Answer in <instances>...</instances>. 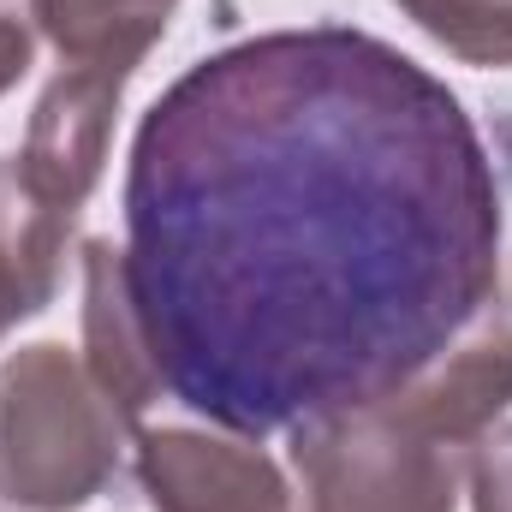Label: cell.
<instances>
[{"instance_id": "6da1fadb", "label": "cell", "mask_w": 512, "mask_h": 512, "mask_svg": "<svg viewBox=\"0 0 512 512\" xmlns=\"http://www.w3.org/2000/svg\"><path fill=\"white\" fill-rule=\"evenodd\" d=\"M120 251L167 399L256 441L387 399L495 304V155L382 36L262 30L143 114Z\"/></svg>"}, {"instance_id": "7a4b0ae2", "label": "cell", "mask_w": 512, "mask_h": 512, "mask_svg": "<svg viewBox=\"0 0 512 512\" xmlns=\"http://www.w3.org/2000/svg\"><path fill=\"white\" fill-rule=\"evenodd\" d=\"M137 435L84 352L60 340L18 346L0 364V501L18 512H72L96 501Z\"/></svg>"}, {"instance_id": "3957f363", "label": "cell", "mask_w": 512, "mask_h": 512, "mask_svg": "<svg viewBox=\"0 0 512 512\" xmlns=\"http://www.w3.org/2000/svg\"><path fill=\"white\" fill-rule=\"evenodd\" d=\"M292 435V512H453L471 441L423 417L399 387L370 405L322 411Z\"/></svg>"}, {"instance_id": "277c9868", "label": "cell", "mask_w": 512, "mask_h": 512, "mask_svg": "<svg viewBox=\"0 0 512 512\" xmlns=\"http://www.w3.org/2000/svg\"><path fill=\"white\" fill-rule=\"evenodd\" d=\"M137 483L155 512H292V483L251 435L215 429H137Z\"/></svg>"}, {"instance_id": "5b68a950", "label": "cell", "mask_w": 512, "mask_h": 512, "mask_svg": "<svg viewBox=\"0 0 512 512\" xmlns=\"http://www.w3.org/2000/svg\"><path fill=\"white\" fill-rule=\"evenodd\" d=\"M131 78H137V66H126V60L60 66L54 84L30 108V126H24V143H18V167L66 215H78L90 203L96 179H102L108 137H114Z\"/></svg>"}, {"instance_id": "8992f818", "label": "cell", "mask_w": 512, "mask_h": 512, "mask_svg": "<svg viewBox=\"0 0 512 512\" xmlns=\"http://www.w3.org/2000/svg\"><path fill=\"white\" fill-rule=\"evenodd\" d=\"M78 262H84V364L96 370V382L114 393V405L131 423H143L149 405L167 399V387L155 376V358L143 340L126 251L114 239H84Z\"/></svg>"}, {"instance_id": "52a82bcc", "label": "cell", "mask_w": 512, "mask_h": 512, "mask_svg": "<svg viewBox=\"0 0 512 512\" xmlns=\"http://www.w3.org/2000/svg\"><path fill=\"white\" fill-rule=\"evenodd\" d=\"M72 227L78 215L48 203L18 167V155H6L0 161V310L12 316V328L54 304Z\"/></svg>"}, {"instance_id": "ba28073f", "label": "cell", "mask_w": 512, "mask_h": 512, "mask_svg": "<svg viewBox=\"0 0 512 512\" xmlns=\"http://www.w3.org/2000/svg\"><path fill=\"white\" fill-rule=\"evenodd\" d=\"M179 0H36L42 36L54 42L60 66L90 60H126L143 66V54L167 36Z\"/></svg>"}, {"instance_id": "9c48e42d", "label": "cell", "mask_w": 512, "mask_h": 512, "mask_svg": "<svg viewBox=\"0 0 512 512\" xmlns=\"http://www.w3.org/2000/svg\"><path fill=\"white\" fill-rule=\"evenodd\" d=\"M465 66H512V0H393Z\"/></svg>"}, {"instance_id": "30bf717a", "label": "cell", "mask_w": 512, "mask_h": 512, "mask_svg": "<svg viewBox=\"0 0 512 512\" xmlns=\"http://www.w3.org/2000/svg\"><path fill=\"white\" fill-rule=\"evenodd\" d=\"M471 512H512V423H489L465 453Z\"/></svg>"}, {"instance_id": "8fae6325", "label": "cell", "mask_w": 512, "mask_h": 512, "mask_svg": "<svg viewBox=\"0 0 512 512\" xmlns=\"http://www.w3.org/2000/svg\"><path fill=\"white\" fill-rule=\"evenodd\" d=\"M36 42H42L36 0H0V96H6V90L30 72Z\"/></svg>"}, {"instance_id": "7c38bea8", "label": "cell", "mask_w": 512, "mask_h": 512, "mask_svg": "<svg viewBox=\"0 0 512 512\" xmlns=\"http://www.w3.org/2000/svg\"><path fill=\"white\" fill-rule=\"evenodd\" d=\"M489 137V155H495V185H501V298L512 304V114H495Z\"/></svg>"}, {"instance_id": "4fadbf2b", "label": "cell", "mask_w": 512, "mask_h": 512, "mask_svg": "<svg viewBox=\"0 0 512 512\" xmlns=\"http://www.w3.org/2000/svg\"><path fill=\"white\" fill-rule=\"evenodd\" d=\"M6 328H12V316H6V310H0V334H6Z\"/></svg>"}]
</instances>
